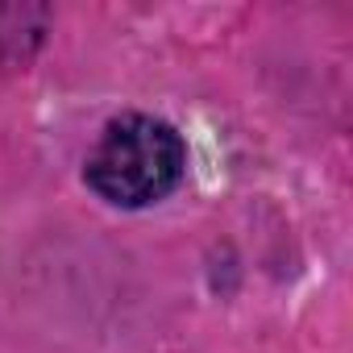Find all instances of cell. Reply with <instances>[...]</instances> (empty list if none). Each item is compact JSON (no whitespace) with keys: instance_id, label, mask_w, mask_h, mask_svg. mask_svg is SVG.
I'll return each instance as SVG.
<instances>
[{"instance_id":"1","label":"cell","mask_w":353,"mask_h":353,"mask_svg":"<svg viewBox=\"0 0 353 353\" xmlns=\"http://www.w3.org/2000/svg\"><path fill=\"white\" fill-rule=\"evenodd\" d=\"M183 166H188L183 137L166 121L145 112H125L108 121L104 133L96 137L83 162V179L100 200L117 208H145L179 188Z\"/></svg>"}]
</instances>
